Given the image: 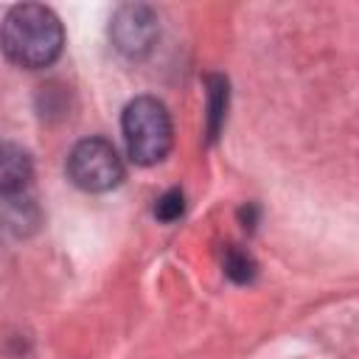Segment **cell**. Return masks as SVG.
<instances>
[{"instance_id": "5b68a950", "label": "cell", "mask_w": 359, "mask_h": 359, "mask_svg": "<svg viewBox=\"0 0 359 359\" xmlns=\"http://www.w3.org/2000/svg\"><path fill=\"white\" fill-rule=\"evenodd\" d=\"M34 177V163L28 151L17 143H0V196L20 194Z\"/></svg>"}, {"instance_id": "3957f363", "label": "cell", "mask_w": 359, "mask_h": 359, "mask_svg": "<svg viewBox=\"0 0 359 359\" xmlns=\"http://www.w3.org/2000/svg\"><path fill=\"white\" fill-rule=\"evenodd\" d=\"M67 177L73 180L76 188L101 194V191H112L123 180V163L109 140L87 137L79 140L67 154Z\"/></svg>"}, {"instance_id": "ba28073f", "label": "cell", "mask_w": 359, "mask_h": 359, "mask_svg": "<svg viewBox=\"0 0 359 359\" xmlns=\"http://www.w3.org/2000/svg\"><path fill=\"white\" fill-rule=\"evenodd\" d=\"M182 210H185V196H182L180 188L165 191V194L157 199V205H154V216H157L160 222H174V219L182 216Z\"/></svg>"}, {"instance_id": "6da1fadb", "label": "cell", "mask_w": 359, "mask_h": 359, "mask_svg": "<svg viewBox=\"0 0 359 359\" xmlns=\"http://www.w3.org/2000/svg\"><path fill=\"white\" fill-rule=\"evenodd\" d=\"M65 28L48 6L22 3L8 8L0 22V48L17 67L39 70L59 59Z\"/></svg>"}, {"instance_id": "8992f818", "label": "cell", "mask_w": 359, "mask_h": 359, "mask_svg": "<svg viewBox=\"0 0 359 359\" xmlns=\"http://www.w3.org/2000/svg\"><path fill=\"white\" fill-rule=\"evenodd\" d=\"M224 109H227V81L222 76H210L208 79V137L210 140L219 135Z\"/></svg>"}, {"instance_id": "277c9868", "label": "cell", "mask_w": 359, "mask_h": 359, "mask_svg": "<svg viewBox=\"0 0 359 359\" xmlns=\"http://www.w3.org/2000/svg\"><path fill=\"white\" fill-rule=\"evenodd\" d=\"M109 36L121 53L132 59L143 56L157 39V17L149 6H140V3L121 6L109 22Z\"/></svg>"}, {"instance_id": "7a4b0ae2", "label": "cell", "mask_w": 359, "mask_h": 359, "mask_svg": "<svg viewBox=\"0 0 359 359\" xmlns=\"http://www.w3.org/2000/svg\"><path fill=\"white\" fill-rule=\"evenodd\" d=\"M123 140L126 151L137 165H154L171 151V118L163 101L151 95H140L123 109Z\"/></svg>"}, {"instance_id": "52a82bcc", "label": "cell", "mask_w": 359, "mask_h": 359, "mask_svg": "<svg viewBox=\"0 0 359 359\" xmlns=\"http://www.w3.org/2000/svg\"><path fill=\"white\" fill-rule=\"evenodd\" d=\"M224 272L236 283H250L255 278V261L250 258V252H244L238 247H227V252H224Z\"/></svg>"}]
</instances>
